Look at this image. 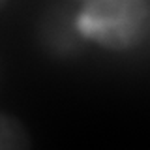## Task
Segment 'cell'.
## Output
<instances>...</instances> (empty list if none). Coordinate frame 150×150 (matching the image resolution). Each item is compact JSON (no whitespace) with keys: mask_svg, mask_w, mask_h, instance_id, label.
<instances>
[{"mask_svg":"<svg viewBox=\"0 0 150 150\" xmlns=\"http://www.w3.org/2000/svg\"><path fill=\"white\" fill-rule=\"evenodd\" d=\"M73 26L84 41L124 53L144 45L150 34L148 0H81Z\"/></svg>","mask_w":150,"mask_h":150,"instance_id":"6da1fadb","label":"cell"},{"mask_svg":"<svg viewBox=\"0 0 150 150\" xmlns=\"http://www.w3.org/2000/svg\"><path fill=\"white\" fill-rule=\"evenodd\" d=\"M32 146V139L17 116L0 111V150H25Z\"/></svg>","mask_w":150,"mask_h":150,"instance_id":"7a4b0ae2","label":"cell"},{"mask_svg":"<svg viewBox=\"0 0 150 150\" xmlns=\"http://www.w3.org/2000/svg\"><path fill=\"white\" fill-rule=\"evenodd\" d=\"M8 2H9V0H0V11H2V9L8 6Z\"/></svg>","mask_w":150,"mask_h":150,"instance_id":"3957f363","label":"cell"}]
</instances>
